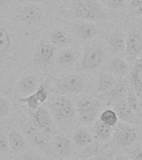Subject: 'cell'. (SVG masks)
I'll return each mask as SVG.
<instances>
[{
  "label": "cell",
  "instance_id": "38",
  "mask_svg": "<svg viewBox=\"0 0 142 160\" xmlns=\"http://www.w3.org/2000/svg\"><path fill=\"white\" fill-rule=\"evenodd\" d=\"M115 160H131L130 158H129L126 156H125V155H116V157H115Z\"/></svg>",
  "mask_w": 142,
  "mask_h": 160
},
{
  "label": "cell",
  "instance_id": "15",
  "mask_svg": "<svg viewBox=\"0 0 142 160\" xmlns=\"http://www.w3.org/2000/svg\"><path fill=\"white\" fill-rule=\"evenodd\" d=\"M93 131L98 138L102 141H107L111 137V135L114 132L113 127H111L109 125H107L101 120L97 119L93 125Z\"/></svg>",
  "mask_w": 142,
  "mask_h": 160
},
{
  "label": "cell",
  "instance_id": "14",
  "mask_svg": "<svg viewBox=\"0 0 142 160\" xmlns=\"http://www.w3.org/2000/svg\"><path fill=\"white\" fill-rule=\"evenodd\" d=\"M8 142H9L10 150L14 152H20L25 148L26 141L21 133L17 130H11L7 135Z\"/></svg>",
  "mask_w": 142,
  "mask_h": 160
},
{
  "label": "cell",
  "instance_id": "22",
  "mask_svg": "<svg viewBox=\"0 0 142 160\" xmlns=\"http://www.w3.org/2000/svg\"><path fill=\"white\" fill-rule=\"evenodd\" d=\"M110 45L115 52H122L125 49V38L121 31H115L110 38Z\"/></svg>",
  "mask_w": 142,
  "mask_h": 160
},
{
  "label": "cell",
  "instance_id": "37",
  "mask_svg": "<svg viewBox=\"0 0 142 160\" xmlns=\"http://www.w3.org/2000/svg\"><path fill=\"white\" fill-rule=\"evenodd\" d=\"M142 5V0H131L130 1V6L131 8H136Z\"/></svg>",
  "mask_w": 142,
  "mask_h": 160
},
{
  "label": "cell",
  "instance_id": "16",
  "mask_svg": "<svg viewBox=\"0 0 142 160\" xmlns=\"http://www.w3.org/2000/svg\"><path fill=\"white\" fill-rule=\"evenodd\" d=\"M37 79L32 75L22 78L18 83V89L24 94H32L37 88Z\"/></svg>",
  "mask_w": 142,
  "mask_h": 160
},
{
  "label": "cell",
  "instance_id": "19",
  "mask_svg": "<svg viewBox=\"0 0 142 160\" xmlns=\"http://www.w3.org/2000/svg\"><path fill=\"white\" fill-rule=\"evenodd\" d=\"M116 83V78L111 74L106 72H101L98 81V92L104 93L111 89Z\"/></svg>",
  "mask_w": 142,
  "mask_h": 160
},
{
  "label": "cell",
  "instance_id": "24",
  "mask_svg": "<svg viewBox=\"0 0 142 160\" xmlns=\"http://www.w3.org/2000/svg\"><path fill=\"white\" fill-rule=\"evenodd\" d=\"M129 68L128 63L121 58H115L109 64V70L116 74H124Z\"/></svg>",
  "mask_w": 142,
  "mask_h": 160
},
{
  "label": "cell",
  "instance_id": "4",
  "mask_svg": "<svg viewBox=\"0 0 142 160\" xmlns=\"http://www.w3.org/2000/svg\"><path fill=\"white\" fill-rule=\"evenodd\" d=\"M115 130V138L120 146L127 147L131 145L136 138V130L126 122L117 123Z\"/></svg>",
  "mask_w": 142,
  "mask_h": 160
},
{
  "label": "cell",
  "instance_id": "5",
  "mask_svg": "<svg viewBox=\"0 0 142 160\" xmlns=\"http://www.w3.org/2000/svg\"><path fill=\"white\" fill-rule=\"evenodd\" d=\"M32 118L34 126L37 129L43 131L47 134H51L52 131V118L49 111L43 107H38L37 109L32 110Z\"/></svg>",
  "mask_w": 142,
  "mask_h": 160
},
{
  "label": "cell",
  "instance_id": "35",
  "mask_svg": "<svg viewBox=\"0 0 142 160\" xmlns=\"http://www.w3.org/2000/svg\"><path fill=\"white\" fill-rule=\"evenodd\" d=\"M131 160H142V148H137L133 150L130 155Z\"/></svg>",
  "mask_w": 142,
  "mask_h": 160
},
{
  "label": "cell",
  "instance_id": "6",
  "mask_svg": "<svg viewBox=\"0 0 142 160\" xmlns=\"http://www.w3.org/2000/svg\"><path fill=\"white\" fill-rule=\"evenodd\" d=\"M56 53V47L51 42L42 41L37 46L33 54L35 63L38 65H47L52 62Z\"/></svg>",
  "mask_w": 142,
  "mask_h": 160
},
{
  "label": "cell",
  "instance_id": "25",
  "mask_svg": "<svg viewBox=\"0 0 142 160\" xmlns=\"http://www.w3.org/2000/svg\"><path fill=\"white\" fill-rule=\"evenodd\" d=\"M98 106H100V104L97 99L89 96H84L78 100L77 103V109L78 112H81L83 110L90 109Z\"/></svg>",
  "mask_w": 142,
  "mask_h": 160
},
{
  "label": "cell",
  "instance_id": "3",
  "mask_svg": "<svg viewBox=\"0 0 142 160\" xmlns=\"http://www.w3.org/2000/svg\"><path fill=\"white\" fill-rule=\"evenodd\" d=\"M50 108L59 120L72 119L76 113L72 101L63 95L54 98L50 103Z\"/></svg>",
  "mask_w": 142,
  "mask_h": 160
},
{
  "label": "cell",
  "instance_id": "32",
  "mask_svg": "<svg viewBox=\"0 0 142 160\" xmlns=\"http://www.w3.org/2000/svg\"><path fill=\"white\" fill-rule=\"evenodd\" d=\"M9 151L10 146L7 136H6L2 132H0V152H2L3 154H7Z\"/></svg>",
  "mask_w": 142,
  "mask_h": 160
},
{
  "label": "cell",
  "instance_id": "7",
  "mask_svg": "<svg viewBox=\"0 0 142 160\" xmlns=\"http://www.w3.org/2000/svg\"><path fill=\"white\" fill-rule=\"evenodd\" d=\"M103 52L100 48H90L85 52L81 62L82 68L85 71H91L97 68L103 60Z\"/></svg>",
  "mask_w": 142,
  "mask_h": 160
},
{
  "label": "cell",
  "instance_id": "40",
  "mask_svg": "<svg viewBox=\"0 0 142 160\" xmlns=\"http://www.w3.org/2000/svg\"><path fill=\"white\" fill-rule=\"evenodd\" d=\"M11 2H12V0H0V5L5 6V5L9 4Z\"/></svg>",
  "mask_w": 142,
  "mask_h": 160
},
{
  "label": "cell",
  "instance_id": "11",
  "mask_svg": "<svg viewBox=\"0 0 142 160\" xmlns=\"http://www.w3.org/2000/svg\"><path fill=\"white\" fill-rule=\"evenodd\" d=\"M74 29L76 33L83 40L92 39L97 33V27L89 22L76 23L74 25Z\"/></svg>",
  "mask_w": 142,
  "mask_h": 160
},
{
  "label": "cell",
  "instance_id": "2",
  "mask_svg": "<svg viewBox=\"0 0 142 160\" xmlns=\"http://www.w3.org/2000/svg\"><path fill=\"white\" fill-rule=\"evenodd\" d=\"M72 15L86 21L107 19V12L98 0H74L72 4Z\"/></svg>",
  "mask_w": 142,
  "mask_h": 160
},
{
  "label": "cell",
  "instance_id": "29",
  "mask_svg": "<svg viewBox=\"0 0 142 160\" xmlns=\"http://www.w3.org/2000/svg\"><path fill=\"white\" fill-rule=\"evenodd\" d=\"M49 89H48V87H47V82L45 81L42 83L37 87V88L36 89V91L34 92V93L37 96V99L39 101L40 103H43L44 102H46L47 100V98H48V95H49Z\"/></svg>",
  "mask_w": 142,
  "mask_h": 160
},
{
  "label": "cell",
  "instance_id": "43",
  "mask_svg": "<svg viewBox=\"0 0 142 160\" xmlns=\"http://www.w3.org/2000/svg\"><path fill=\"white\" fill-rule=\"evenodd\" d=\"M39 1H42V2H47V1H49V0H39Z\"/></svg>",
  "mask_w": 142,
  "mask_h": 160
},
{
  "label": "cell",
  "instance_id": "23",
  "mask_svg": "<svg viewBox=\"0 0 142 160\" xmlns=\"http://www.w3.org/2000/svg\"><path fill=\"white\" fill-rule=\"evenodd\" d=\"M50 42L56 46H67L69 43L68 35L61 29H56L52 31L50 34Z\"/></svg>",
  "mask_w": 142,
  "mask_h": 160
},
{
  "label": "cell",
  "instance_id": "27",
  "mask_svg": "<svg viewBox=\"0 0 142 160\" xmlns=\"http://www.w3.org/2000/svg\"><path fill=\"white\" fill-rule=\"evenodd\" d=\"M100 111V106L98 107L92 108L90 109L83 110L81 112H78L79 113V118L82 122L84 123H89V122H93L96 118H97V114Z\"/></svg>",
  "mask_w": 142,
  "mask_h": 160
},
{
  "label": "cell",
  "instance_id": "41",
  "mask_svg": "<svg viewBox=\"0 0 142 160\" xmlns=\"http://www.w3.org/2000/svg\"><path fill=\"white\" fill-rule=\"evenodd\" d=\"M136 112L142 118V102L139 103V108H138V110H137Z\"/></svg>",
  "mask_w": 142,
  "mask_h": 160
},
{
  "label": "cell",
  "instance_id": "13",
  "mask_svg": "<svg viewBox=\"0 0 142 160\" xmlns=\"http://www.w3.org/2000/svg\"><path fill=\"white\" fill-rule=\"evenodd\" d=\"M72 141L77 147L84 148L92 144L93 137L88 130L79 128L76 130L72 135Z\"/></svg>",
  "mask_w": 142,
  "mask_h": 160
},
{
  "label": "cell",
  "instance_id": "34",
  "mask_svg": "<svg viewBox=\"0 0 142 160\" xmlns=\"http://www.w3.org/2000/svg\"><path fill=\"white\" fill-rule=\"evenodd\" d=\"M104 2L108 8L119 9L124 7L125 0H104Z\"/></svg>",
  "mask_w": 142,
  "mask_h": 160
},
{
  "label": "cell",
  "instance_id": "10",
  "mask_svg": "<svg viewBox=\"0 0 142 160\" xmlns=\"http://www.w3.org/2000/svg\"><path fill=\"white\" fill-rule=\"evenodd\" d=\"M42 12L39 8L35 5H27L22 8L21 18L27 24H35L42 18Z\"/></svg>",
  "mask_w": 142,
  "mask_h": 160
},
{
  "label": "cell",
  "instance_id": "33",
  "mask_svg": "<svg viewBox=\"0 0 142 160\" xmlns=\"http://www.w3.org/2000/svg\"><path fill=\"white\" fill-rule=\"evenodd\" d=\"M10 112V105L7 99L0 97V117H6Z\"/></svg>",
  "mask_w": 142,
  "mask_h": 160
},
{
  "label": "cell",
  "instance_id": "9",
  "mask_svg": "<svg viewBox=\"0 0 142 160\" xmlns=\"http://www.w3.org/2000/svg\"><path fill=\"white\" fill-rule=\"evenodd\" d=\"M115 112H116L118 118L123 121V122H133L135 120V112L127 104L125 99H119L115 104Z\"/></svg>",
  "mask_w": 142,
  "mask_h": 160
},
{
  "label": "cell",
  "instance_id": "28",
  "mask_svg": "<svg viewBox=\"0 0 142 160\" xmlns=\"http://www.w3.org/2000/svg\"><path fill=\"white\" fill-rule=\"evenodd\" d=\"M11 46V38L5 29L0 28V55H2L9 50Z\"/></svg>",
  "mask_w": 142,
  "mask_h": 160
},
{
  "label": "cell",
  "instance_id": "30",
  "mask_svg": "<svg viewBox=\"0 0 142 160\" xmlns=\"http://www.w3.org/2000/svg\"><path fill=\"white\" fill-rule=\"evenodd\" d=\"M19 101L21 102L25 103L31 110L37 109V108L40 107V104H41L34 92L32 94L27 95L24 98H20Z\"/></svg>",
  "mask_w": 142,
  "mask_h": 160
},
{
  "label": "cell",
  "instance_id": "12",
  "mask_svg": "<svg viewBox=\"0 0 142 160\" xmlns=\"http://www.w3.org/2000/svg\"><path fill=\"white\" fill-rule=\"evenodd\" d=\"M54 148L58 154L67 157L72 152V144L68 138L59 134L54 138Z\"/></svg>",
  "mask_w": 142,
  "mask_h": 160
},
{
  "label": "cell",
  "instance_id": "8",
  "mask_svg": "<svg viewBox=\"0 0 142 160\" xmlns=\"http://www.w3.org/2000/svg\"><path fill=\"white\" fill-rule=\"evenodd\" d=\"M125 52L130 57L136 58L142 51V38L136 32L132 30L125 38Z\"/></svg>",
  "mask_w": 142,
  "mask_h": 160
},
{
  "label": "cell",
  "instance_id": "39",
  "mask_svg": "<svg viewBox=\"0 0 142 160\" xmlns=\"http://www.w3.org/2000/svg\"><path fill=\"white\" fill-rule=\"evenodd\" d=\"M135 15L136 16H142V5L140 7L136 8V9L135 11Z\"/></svg>",
  "mask_w": 142,
  "mask_h": 160
},
{
  "label": "cell",
  "instance_id": "18",
  "mask_svg": "<svg viewBox=\"0 0 142 160\" xmlns=\"http://www.w3.org/2000/svg\"><path fill=\"white\" fill-rule=\"evenodd\" d=\"M128 85L125 82H116L115 86L109 91L104 92L108 99L119 100L128 92Z\"/></svg>",
  "mask_w": 142,
  "mask_h": 160
},
{
  "label": "cell",
  "instance_id": "36",
  "mask_svg": "<svg viewBox=\"0 0 142 160\" xmlns=\"http://www.w3.org/2000/svg\"><path fill=\"white\" fill-rule=\"evenodd\" d=\"M22 160H43L39 155L36 154L34 152H27L23 155Z\"/></svg>",
  "mask_w": 142,
  "mask_h": 160
},
{
  "label": "cell",
  "instance_id": "17",
  "mask_svg": "<svg viewBox=\"0 0 142 160\" xmlns=\"http://www.w3.org/2000/svg\"><path fill=\"white\" fill-rule=\"evenodd\" d=\"M79 57V52L72 48L64 49L60 53L57 62L62 66H72L76 62Z\"/></svg>",
  "mask_w": 142,
  "mask_h": 160
},
{
  "label": "cell",
  "instance_id": "44",
  "mask_svg": "<svg viewBox=\"0 0 142 160\" xmlns=\"http://www.w3.org/2000/svg\"><path fill=\"white\" fill-rule=\"evenodd\" d=\"M69 160H79L78 158H72V159H69Z\"/></svg>",
  "mask_w": 142,
  "mask_h": 160
},
{
  "label": "cell",
  "instance_id": "20",
  "mask_svg": "<svg viewBox=\"0 0 142 160\" xmlns=\"http://www.w3.org/2000/svg\"><path fill=\"white\" fill-rule=\"evenodd\" d=\"M27 135L29 140L38 148H44L47 141L45 136L36 127L29 126L27 129Z\"/></svg>",
  "mask_w": 142,
  "mask_h": 160
},
{
  "label": "cell",
  "instance_id": "42",
  "mask_svg": "<svg viewBox=\"0 0 142 160\" xmlns=\"http://www.w3.org/2000/svg\"><path fill=\"white\" fill-rule=\"evenodd\" d=\"M88 160H98V159H97V158L92 157V158H90Z\"/></svg>",
  "mask_w": 142,
  "mask_h": 160
},
{
  "label": "cell",
  "instance_id": "26",
  "mask_svg": "<svg viewBox=\"0 0 142 160\" xmlns=\"http://www.w3.org/2000/svg\"><path fill=\"white\" fill-rule=\"evenodd\" d=\"M100 120L106 123L107 125H109L111 127H115L118 123V116L116 112L112 109H106L102 112L100 116Z\"/></svg>",
  "mask_w": 142,
  "mask_h": 160
},
{
  "label": "cell",
  "instance_id": "1",
  "mask_svg": "<svg viewBox=\"0 0 142 160\" xmlns=\"http://www.w3.org/2000/svg\"><path fill=\"white\" fill-rule=\"evenodd\" d=\"M49 92L58 94H79L86 87V80L82 76L72 74L62 78H54L47 81Z\"/></svg>",
  "mask_w": 142,
  "mask_h": 160
},
{
  "label": "cell",
  "instance_id": "31",
  "mask_svg": "<svg viewBox=\"0 0 142 160\" xmlns=\"http://www.w3.org/2000/svg\"><path fill=\"white\" fill-rule=\"evenodd\" d=\"M128 93H127L126 97V101L127 104L129 105L130 108H131L135 112H137L138 110V108H139V103L140 102L138 101V98H137L136 95L135 93V92H133L132 90H129L128 91Z\"/></svg>",
  "mask_w": 142,
  "mask_h": 160
},
{
  "label": "cell",
  "instance_id": "21",
  "mask_svg": "<svg viewBox=\"0 0 142 160\" xmlns=\"http://www.w3.org/2000/svg\"><path fill=\"white\" fill-rule=\"evenodd\" d=\"M131 82L138 91L142 92V59L137 60L130 74Z\"/></svg>",
  "mask_w": 142,
  "mask_h": 160
}]
</instances>
